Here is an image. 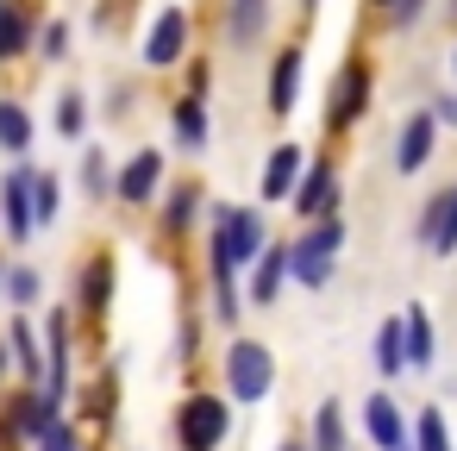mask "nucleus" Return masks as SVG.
Segmentation results:
<instances>
[{
    "mask_svg": "<svg viewBox=\"0 0 457 451\" xmlns=\"http://www.w3.org/2000/svg\"><path fill=\"white\" fill-rule=\"evenodd\" d=\"M251 257H263V220L220 207V220H213V282H226V276H232L238 263H251Z\"/></svg>",
    "mask_w": 457,
    "mask_h": 451,
    "instance_id": "nucleus-1",
    "label": "nucleus"
},
{
    "mask_svg": "<svg viewBox=\"0 0 457 451\" xmlns=\"http://www.w3.org/2000/svg\"><path fill=\"white\" fill-rule=\"evenodd\" d=\"M226 388H232V401H263V395L276 388V357H270V345L238 338V345L226 351Z\"/></svg>",
    "mask_w": 457,
    "mask_h": 451,
    "instance_id": "nucleus-2",
    "label": "nucleus"
},
{
    "mask_svg": "<svg viewBox=\"0 0 457 451\" xmlns=\"http://www.w3.org/2000/svg\"><path fill=\"white\" fill-rule=\"evenodd\" d=\"M176 438H182V451H220V438H226V401L220 395H188L182 413H176Z\"/></svg>",
    "mask_w": 457,
    "mask_h": 451,
    "instance_id": "nucleus-3",
    "label": "nucleus"
},
{
    "mask_svg": "<svg viewBox=\"0 0 457 451\" xmlns=\"http://www.w3.org/2000/svg\"><path fill=\"white\" fill-rule=\"evenodd\" d=\"M338 245H345V226H338V220H320V226L288 251V270H295L307 288H326V276H332V251H338Z\"/></svg>",
    "mask_w": 457,
    "mask_h": 451,
    "instance_id": "nucleus-4",
    "label": "nucleus"
},
{
    "mask_svg": "<svg viewBox=\"0 0 457 451\" xmlns=\"http://www.w3.org/2000/svg\"><path fill=\"white\" fill-rule=\"evenodd\" d=\"M420 238L432 245V257H451V251H457V188H445V195L420 213Z\"/></svg>",
    "mask_w": 457,
    "mask_h": 451,
    "instance_id": "nucleus-5",
    "label": "nucleus"
},
{
    "mask_svg": "<svg viewBox=\"0 0 457 451\" xmlns=\"http://www.w3.org/2000/svg\"><path fill=\"white\" fill-rule=\"evenodd\" d=\"M182 45H188V13L182 7H170V13H157V26H151V38H145V63H176L182 57Z\"/></svg>",
    "mask_w": 457,
    "mask_h": 451,
    "instance_id": "nucleus-6",
    "label": "nucleus"
},
{
    "mask_svg": "<svg viewBox=\"0 0 457 451\" xmlns=\"http://www.w3.org/2000/svg\"><path fill=\"white\" fill-rule=\"evenodd\" d=\"M0 213H7V232L26 238L32 232V170H13L0 182Z\"/></svg>",
    "mask_w": 457,
    "mask_h": 451,
    "instance_id": "nucleus-7",
    "label": "nucleus"
},
{
    "mask_svg": "<svg viewBox=\"0 0 457 451\" xmlns=\"http://www.w3.org/2000/svg\"><path fill=\"white\" fill-rule=\"evenodd\" d=\"M432 132H438L432 113H413V120L401 126V151H395V170H401V176H413V170L432 157Z\"/></svg>",
    "mask_w": 457,
    "mask_h": 451,
    "instance_id": "nucleus-8",
    "label": "nucleus"
},
{
    "mask_svg": "<svg viewBox=\"0 0 457 451\" xmlns=\"http://www.w3.org/2000/svg\"><path fill=\"white\" fill-rule=\"evenodd\" d=\"M332 195H338V176H332V163H320V170H307V176H301L295 207H301L307 220H332Z\"/></svg>",
    "mask_w": 457,
    "mask_h": 451,
    "instance_id": "nucleus-9",
    "label": "nucleus"
},
{
    "mask_svg": "<svg viewBox=\"0 0 457 451\" xmlns=\"http://www.w3.org/2000/svg\"><path fill=\"white\" fill-rule=\"evenodd\" d=\"M363 432H370L382 451H407V432H401V413H395L388 395H370V401H363Z\"/></svg>",
    "mask_w": 457,
    "mask_h": 451,
    "instance_id": "nucleus-10",
    "label": "nucleus"
},
{
    "mask_svg": "<svg viewBox=\"0 0 457 451\" xmlns=\"http://www.w3.org/2000/svg\"><path fill=\"white\" fill-rule=\"evenodd\" d=\"M157 176H163V151H138V157L120 170V201H151Z\"/></svg>",
    "mask_w": 457,
    "mask_h": 451,
    "instance_id": "nucleus-11",
    "label": "nucleus"
},
{
    "mask_svg": "<svg viewBox=\"0 0 457 451\" xmlns=\"http://www.w3.org/2000/svg\"><path fill=\"white\" fill-rule=\"evenodd\" d=\"M338 101H332V120L345 126V120H357L363 113V101H370V70L363 63H345V76H338V88H332Z\"/></svg>",
    "mask_w": 457,
    "mask_h": 451,
    "instance_id": "nucleus-12",
    "label": "nucleus"
},
{
    "mask_svg": "<svg viewBox=\"0 0 457 451\" xmlns=\"http://www.w3.org/2000/svg\"><path fill=\"white\" fill-rule=\"evenodd\" d=\"M301 176V145H276L270 163H263V201H282Z\"/></svg>",
    "mask_w": 457,
    "mask_h": 451,
    "instance_id": "nucleus-13",
    "label": "nucleus"
},
{
    "mask_svg": "<svg viewBox=\"0 0 457 451\" xmlns=\"http://www.w3.org/2000/svg\"><path fill=\"white\" fill-rule=\"evenodd\" d=\"M401 363H413V370L432 363V320H426V307H413L401 320Z\"/></svg>",
    "mask_w": 457,
    "mask_h": 451,
    "instance_id": "nucleus-14",
    "label": "nucleus"
},
{
    "mask_svg": "<svg viewBox=\"0 0 457 451\" xmlns=\"http://www.w3.org/2000/svg\"><path fill=\"white\" fill-rule=\"evenodd\" d=\"M26 45H32V20H26V7H20V0H0V63L20 57Z\"/></svg>",
    "mask_w": 457,
    "mask_h": 451,
    "instance_id": "nucleus-15",
    "label": "nucleus"
},
{
    "mask_svg": "<svg viewBox=\"0 0 457 451\" xmlns=\"http://www.w3.org/2000/svg\"><path fill=\"white\" fill-rule=\"evenodd\" d=\"M45 426H57V395H26V401L13 407V432L38 438Z\"/></svg>",
    "mask_w": 457,
    "mask_h": 451,
    "instance_id": "nucleus-16",
    "label": "nucleus"
},
{
    "mask_svg": "<svg viewBox=\"0 0 457 451\" xmlns=\"http://www.w3.org/2000/svg\"><path fill=\"white\" fill-rule=\"evenodd\" d=\"M282 276H288V251H276L270 245V257H257V276H251V301H276V288H282Z\"/></svg>",
    "mask_w": 457,
    "mask_h": 451,
    "instance_id": "nucleus-17",
    "label": "nucleus"
},
{
    "mask_svg": "<svg viewBox=\"0 0 457 451\" xmlns=\"http://www.w3.org/2000/svg\"><path fill=\"white\" fill-rule=\"evenodd\" d=\"M295 82H301V51H282V57H276V82H270V107H276V113L295 107Z\"/></svg>",
    "mask_w": 457,
    "mask_h": 451,
    "instance_id": "nucleus-18",
    "label": "nucleus"
},
{
    "mask_svg": "<svg viewBox=\"0 0 457 451\" xmlns=\"http://www.w3.org/2000/svg\"><path fill=\"white\" fill-rule=\"evenodd\" d=\"M32 145V120L20 101H0V151H26Z\"/></svg>",
    "mask_w": 457,
    "mask_h": 451,
    "instance_id": "nucleus-19",
    "label": "nucleus"
},
{
    "mask_svg": "<svg viewBox=\"0 0 457 451\" xmlns=\"http://www.w3.org/2000/svg\"><path fill=\"white\" fill-rule=\"evenodd\" d=\"M263 20H270V0H232V38L238 45H251L263 32Z\"/></svg>",
    "mask_w": 457,
    "mask_h": 451,
    "instance_id": "nucleus-20",
    "label": "nucleus"
},
{
    "mask_svg": "<svg viewBox=\"0 0 457 451\" xmlns=\"http://www.w3.org/2000/svg\"><path fill=\"white\" fill-rule=\"evenodd\" d=\"M313 445L320 451H345V420H338L332 401H320V413H313Z\"/></svg>",
    "mask_w": 457,
    "mask_h": 451,
    "instance_id": "nucleus-21",
    "label": "nucleus"
},
{
    "mask_svg": "<svg viewBox=\"0 0 457 451\" xmlns=\"http://www.w3.org/2000/svg\"><path fill=\"white\" fill-rule=\"evenodd\" d=\"M107 288H113V263L101 257V263H88V276H82V301L101 313V307H107Z\"/></svg>",
    "mask_w": 457,
    "mask_h": 451,
    "instance_id": "nucleus-22",
    "label": "nucleus"
},
{
    "mask_svg": "<svg viewBox=\"0 0 457 451\" xmlns=\"http://www.w3.org/2000/svg\"><path fill=\"white\" fill-rule=\"evenodd\" d=\"M376 363H382V376L407 370V363H401V320H388V326L376 332Z\"/></svg>",
    "mask_w": 457,
    "mask_h": 451,
    "instance_id": "nucleus-23",
    "label": "nucleus"
},
{
    "mask_svg": "<svg viewBox=\"0 0 457 451\" xmlns=\"http://www.w3.org/2000/svg\"><path fill=\"white\" fill-rule=\"evenodd\" d=\"M176 132H182L188 145H201V138H207V113H201V95H188V101L176 107Z\"/></svg>",
    "mask_w": 457,
    "mask_h": 451,
    "instance_id": "nucleus-24",
    "label": "nucleus"
},
{
    "mask_svg": "<svg viewBox=\"0 0 457 451\" xmlns=\"http://www.w3.org/2000/svg\"><path fill=\"white\" fill-rule=\"evenodd\" d=\"M57 220V176H32V226Z\"/></svg>",
    "mask_w": 457,
    "mask_h": 451,
    "instance_id": "nucleus-25",
    "label": "nucleus"
},
{
    "mask_svg": "<svg viewBox=\"0 0 457 451\" xmlns=\"http://www.w3.org/2000/svg\"><path fill=\"white\" fill-rule=\"evenodd\" d=\"M7 345H13V357H20V370H26V376H38V345H32V326H26V320H13Z\"/></svg>",
    "mask_w": 457,
    "mask_h": 451,
    "instance_id": "nucleus-26",
    "label": "nucleus"
},
{
    "mask_svg": "<svg viewBox=\"0 0 457 451\" xmlns=\"http://www.w3.org/2000/svg\"><path fill=\"white\" fill-rule=\"evenodd\" d=\"M413 438H420V451H451V438H445V420L426 407L420 413V426H413Z\"/></svg>",
    "mask_w": 457,
    "mask_h": 451,
    "instance_id": "nucleus-27",
    "label": "nucleus"
},
{
    "mask_svg": "<svg viewBox=\"0 0 457 451\" xmlns=\"http://www.w3.org/2000/svg\"><path fill=\"white\" fill-rule=\"evenodd\" d=\"M38 451H82V438L57 420V426H45V432H38Z\"/></svg>",
    "mask_w": 457,
    "mask_h": 451,
    "instance_id": "nucleus-28",
    "label": "nucleus"
},
{
    "mask_svg": "<svg viewBox=\"0 0 457 451\" xmlns=\"http://www.w3.org/2000/svg\"><path fill=\"white\" fill-rule=\"evenodd\" d=\"M82 120H88V113H82V95H63V101H57V126L76 138V132H82Z\"/></svg>",
    "mask_w": 457,
    "mask_h": 451,
    "instance_id": "nucleus-29",
    "label": "nucleus"
},
{
    "mask_svg": "<svg viewBox=\"0 0 457 451\" xmlns=\"http://www.w3.org/2000/svg\"><path fill=\"white\" fill-rule=\"evenodd\" d=\"M7 295H13L20 307H26V301H38V270H13V276H7Z\"/></svg>",
    "mask_w": 457,
    "mask_h": 451,
    "instance_id": "nucleus-30",
    "label": "nucleus"
},
{
    "mask_svg": "<svg viewBox=\"0 0 457 451\" xmlns=\"http://www.w3.org/2000/svg\"><path fill=\"white\" fill-rule=\"evenodd\" d=\"M188 213H195V188H176V201H170V226H188Z\"/></svg>",
    "mask_w": 457,
    "mask_h": 451,
    "instance_id": "nucleus-31",
    "label": "nucleus"
},
{
    "mask_svg": "<svg viewBox=\"0 0 457 451\" xmlns=\"http://www.w3.org/2000/svg\"><path fill=\"white\" fill-rule=\"evenodd\" d=\"M63 45H70V26H45V57H63Z\"/></svg>",
    "mask_w": 457,
    "mask_h": 451,
    "instance_id": "nucleus-32",
    "label": "nucleus"
},
{
    "mask_svg": "<svg viewBox=\"0 0 457 451\" xmlns=\"http://www.w3.org/2000/svg\"><path fill=\"white\" fill-rule=\"evenodd\" d=\"M420 7H426V0H395V26H413V20H420Z\"/></svg>",
    "mask_w": 457,
    "mask_h": 451,
    "instance_id": "nucleus-33",
    "label": "nucleus"
},
{
    "mask_svg": "<svg viewBox=\"0 0 457 451\" xmlns=\"http://www.w3.org/2000/svg\"><path fill=\"white\" fill-rule=\"evenodd\" d=\"M82 176H88V188H101V182H107V163H101V157H88V163H82Z\"/></svg>",
    "mask_w": 457,
    "mask_h": 451,
    "instance_id": "nucleus-34",
    "label": "nucleus"
},
{
    "mask_svg": "<svg viewBox=\"0 0 457 451\" xmlns=\"http://www.w3.org/2000/svg\"><path fill=\"white\" fill-rule=\"evenodd\" d=\"M432 120H457V101H438V113Z\"/></svg>",
    "mask_w": 457,
    "mask_h": 451,
    "instance_id": "nucleus-35",
    "label": "nucleus"
},
{
    "mask_svg": "<svg viewBox=\"0 0 457 451\" xmlns=\"http://www.w3.org/2000/svg\"><path fill=\"white\" fill-rule=\"evenodd\" d=\"M0 370H7V345H0Z\"/></svg>",
    "mask_w": 457,
    "mask_h": 451,
    "instance_id": "nucleus-36",
    "label": "nucleus"
},
{
    "mask_svg": "<svg viewBox=\"0 0 457 451\" xmlns=\"http://www.w3.org/2000/svg\"><path fill=\"white\" fill-rule=\"evenodd\" d=\"M282 451H301V445H282Z\"/></svg>",
    "mask_w": 457,
    "mask_h": 451,
    "instance_id": "nucleus-37",
    "label": "nucleus"
},
{
    "mask_svg": "<svg viewBox=\"0 0 457 451\" xmlns=\"http://www.w3.org/2000/svg\"><path fill=\"white\" fill-rule=\"evenodd\" d=\"M451 63H457V57H451Z\"/></svg>",
    "mask_w": 457,
    "mask_h": 451,
    "instance_id": "nucleus-38",
    "label": "nucleus"
}]
</instances>
